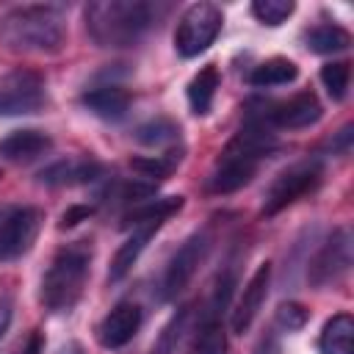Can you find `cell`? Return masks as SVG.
Wrapping results in <instances>:
<instances>
[{"mask_svg":"<svg viewBox=\"0 0 354 354\" xmlns=\"http://www.w3.org/2000/svg\"><path fill=\"white\" fill-rule=\"evenodd\" d=\"M191 354H227V332L216 315H207L194 337Z\"/></svg>","mask_w":354,"mask_h":354,"instance_id":"obj_23","label":"cell"},{"mask_svg":"<svg viewBox=\"0 0 354 354\" xmlns=\"http://www.w3.org/2000/svg\"><path fill=\"white\" fill-rule=\"evenodd\" d=\"M277 147V138L271 133V127L252 116L238 133L235 138L224 147L213 174H210V191L213 194H232L238 188H243L246 183H252L260 160Z\"/></svg>","mask_w":354,"mask_h":354,"instance_id":"obj_1","label":"cell"},{"mask_svg":"<svg viewBox=\"0 0 354 354\" xmlns=\"http://www.w3.org/2000/svg\"><path fill=\"white\" fill-rule=\"evenodd\" d=\"M180 158H183V152L177 149H166L163 155H152V158H133L130 160V166L136 169V171H141V177L144 180H163V177H169L174 169H177V163H180Z\"/></svg>","mask_w":354,"mask_h":354,"instance_id":"obj_24","label":"cell"},{"mask_svg":"<svg viewBox=\"0 0 354 354\" xmlns=\"http://www.w3.org/2000/svg\"><path fill=\"white\" fill-rule=\"evenodd\" d=\"M155 232H158V227H138V230H133L127 235V241L116 249V254L111 260V268H108V279L111 282H119V279H124L130 274V268L136 266L138 254L147 249V243L152 241Z\"/></svg>","mask_w":354,"mask_h":354,"instance_id":"obj_18","label":"cell"},{"mask_svg":"<svg viewBox=\"0 0 354 354\" xmlns=\"http://www.w3.org/2000/svg\"><path fill=\"white\" fill-rule=\"evenodd\" d=\"M55 354H86V351H83V346H80V343H75V340H72V343H64Z\"/></svg>","mask_w":354,"mask_h":354,"instance_id":"obj_33","label":"cell"},{"mask_svg":"<svg viewBox=\"0 0 354 354\" xmlns=\"http://www.w3.org/2000/svg\"><path fill=\"white\" fill-rule=\"evenodd\" d=\"M136 138L147 147H171L180 138V127L169 119H152L136 130Z\"/></svg>","mask_w":354,"mask_h":354,"instance_id":"obj_25","label":"cell"},{"mask_svg":"<svg viewBox=\"0 0 354 354\" xmlns=\"http://www.w3.org/2000/svg\"><path fill=\"white\" fill-rule=\"evenodd\" d=\"M141 326V307L133 301L116 304L97 326V340L102 348H122L127 346Z\"/></svg>","mask_w":354,"mask_h":354,"instance_id":"obj_13","label":"cell"},{"mask_svg":"<svg viewBox=\"0 0 354 354\" xmlns=\"http://www.w3.org/2000/svg\"><path fill=\"white\" fill-rule=\"evenodd\" d=\"M102 171V166L97 160L88 158H66V160H55L47 169L39 171V183L44 185H86L91 180H97Z\"/></svg>","mask_w":354,"mask_h":354,"instance_id":"obj_14","label":"cell"},{"mask_svg":"<svg viewBox=\"0 0 354 354\" xmlns=\"http://www.w3.org/2000/svg\"><path fill=\"white\" fill-rule=\"evenodd\" d=\"M221 8L213 6V3H191L180 22H177V30H174V50L183 55V58H196L199 53H205L218 30H221Z\"/></svg>","mask_w":354,"mask_h":354,"instance_id":"obj_5","label":"cell"},{"mask_svg":"<svg viewBox=\"0 0 354 354\" xmlns=\"http://www.w3.org/2000/svg\"><path fill=\"white\" fill-rule=\"evenodd\" d=\"M83 105L100 119L119 122L130 108V94L122 86H100L83 94Z\"/></svg>","mask_w":354,"mask_h":354,"instance_id":"obj_17","label":"cell"},{"mask_svg":"<svg viewBox=\"0 0 354 354\" xmlns=\"http://www.w3.org/2000/svg\"><path fill=\"white\" fill-rule=\"evenodd\" d=\"M41 348H44L41 332H33V335H30V343L25 346V354H41Z\"/></svg>","mask_w":354,"mask_h":354,"instance_id":"obj_32","label":"cell"},{"mask_svg":"<svg viewBox=\"0 0 354 354\" xmlns=\"http://www.w3.org/2000/svg\"><path fill=\"white\" fill-rule=\"evenodd\" d=\"M183 196H158L147 199L144 205L133 207L122 218V230H138V227H160L169 216H174L183 207Z\"/></svg>","mask_w":354,"mask_h":354,"instance_id":"obj_16","label":"cell"},{"mask_svg":"<svg viewBox=\"0 0 354 354\" xmlns=\"http://www.w3.org/2000/svg\"><path fill=\"white\" fill-rule=\"evenodd\" d=\"M207 249H210V238L205 232H196L174 252V257L169 260V266L163 271V279H160V299L171 301L188 288V282L194 279V274H196L199 263L205 260Z\"/></svg>","mask_w":354,"mask_h":354,"instance_id":"obj_9","label":"cell"},{"mask_svg":"<svg viewBox=\"0 0 354 354\" xmlns=\"http://www.w3.org/2000/svg\"><path fill=\"white\" fill-rule=\"evenodd\" d=\"M47 102L44 77L33 69H14L0 80V116H25Z\"/></svg>","mask_w":354,"mask_h":354,"instance_id":"obj_6","label":"cell"},{"mask_svg":"<svg viewBox=\"0 0 354 354\" xmlns=\"http://www.w3.org/2000/svg\"><path fill=\"white\" fill-rule=\"evenodd\" d=\"M8 324H11V304L6 299H0V337L6 335Z\"/></svg>","mask_w":354,"mask_h":354,"instance_id":"obj_31","label":"cell"},{"mask_svg":"<svg viewBox=\"0 0 354 354\" xmlns=\"http://www.w3.org/2000/svg\"><path fill=\"white\" fill-rule=\"evenodd\" d=\"M91 216V207H86V205H75V207H69L64 216H61V230H66V227H75V224H80V221H86Z\"/></svg>","mask_w":354,"mask_h":354,"instance_id":"obj_29","label":"cell"},{"mask_svg":"<svg viewBox=\"0 0 354 354\" xmlns=\"http://www.w3.org/2000/svg\"><path fill=\"white\" fill-rule=\"evenodd\" d=\"M351 130H354V127H351V124H346V127L337 133V141L332 144V149H337V152H348V147H351V136H354Z\"/></svg>","mask_w":354,"mask_h":354,"instance_id":"obj_30","label":"cell"},{"mask_svg":"<svg viewBox=\"0 0 354 354\" xmlns=\"http://www.w3.org/2000/svg\"><path fill=\"white\" fill-rule=\"evenodd\" d=\"M293 11H296L293 0H254L252 3V14L263 25H282Z\"/></svg>","mask_w":354,"mask_h":354,"instance_id":"obj_27","label":"cell"},{"mask_svg":"<svg viewBox=\"0 0 354 354\" xmlns=\"http://www.w3.org/2000/svg\"><path fill=\"white\" fill-rule=\"evenodd\" d=\"M351 257H354V252H351V232H348V227H337L324 241V246L318 249V254L310 263V271H307L310 285L326 288V285L340 282L348 274V268H351Z\"/></svg>","mask_w":354,"mask_h":354,"instance_id":"obj_8","label":"cell"},{"mask_svg":"<svg viewBox=\"0 0 354 354\" xmlns=\"http://www.w3.org/2000/svg\"><path fill=\"white\" fill-rule=\"evenodd\" d=\"M268 282H271V263H260L257 271L249 277V282H246V288H243V293L232 310L230 326L235 335L249 332V326L254 324V318H257V313L268 296Z\"/></svg>","mask_w":354,"mask_h":354,"instance_id":"obj_12","label":"cell"},{"mask_svg":"<svg viewBox=\"0 0 354 354\" xmlns=\"http://www.w3.org/2000/svg\"><path fill=\"white\" fill-rule=\"evenodd\" d=\"M307 47L318 55H329V53H340L351 44V33L340 25H332V22H324V25H315L307 30L304 36Z\"/></svg>","mask_w":354,"mask_h":354,"instance_id":"obj_21","label":"cell"},{"mask_svg":"<svg viewBox=\"0 0 354 354\" xmlns=\"http://www.w3.org/2000/svg\"><path fill=\"white\" fill-rule=\"evenodd\" d=\"M39 230H41V210H36V207L8 210L0 221V260L11 263V260L22 257L33 246Z\"/></svg>","mask_w":354,"mask_h":354,"instance_id":"obj_10","label":"cell"},{"mask_svg":"<svg viewBox=\"0 0 354 354\" xmlns=\"http://www.w3.org/2000/svg\"><path fill=\"white\" fill-rule=\"evenodd\" d=\"M321 354H354V318L348 313L332 315L318 337Z\"/></svg>","mask_w":354,"mask_h":354,"instance_id":"obj_19","label":"cell"},{"mask_svg":"<svg viewBox=\"0 0 354 354\" xmlns=\"http://www.w3.org/2000/svg\"><path fill=\"white\" fill-rule=\"evenodd\" d=\"M321 183V163L318 160H301L290 169H285L266 191L263 199V216H277L288 205H293L299 196L313 191Z\"/></svg>","mask_w":354,"mask_h":354,"instance_id":"obj_7","label":"cell"},{"mask_svg":"<svg viewBox=\"0 0 354 354\" xmlns=\"http://www.w3.org/2000/svg\"><path fill=\"white\" fill-rule=\"evenodd\" d=\"M321 83L326 86L332 100H346L348 94V83H351V64L348 61H332L321 66Z\"/></svg>","mask_w":354,"mask_h":354,"instance_id":"obj_26","label":"cell"},{"mask_svg":"<svg viewBox=\"0 0 354 354\" xmlns=\"http://www.w3.org/2000/svg\"><path fill=\"white\" fill-rule=\"evenodd\" d=\"M218 69L213 64L202 66L191 83H188V102L194 108V113H207L210 105H213V97H216V88H218Z\"/></svg>","mask_w":354,"mask_h":354,"instance_id":"obj_22","label":"cell"},{"mask_svg":"<svg viewBox=\"0 0 354 354\" xmlns=\"http://www.w3.org/2000/svg\"><path fill=\"white\" fill-rule=\"evenodd\" d=\"M88 263L91 243L86 241H75L53 257L50 268L41 277V304L50 313H69L77 304L88 277Z\"/></svg>","mask_w":354,"mask_h":354,"instance_id":"obj_4","label":"cell"},{"mask_svg":"<svg viewBox=\"0 0 354 354\" xmlns=\"http://www.w3.org/2000/svg\"><path fill=\"white\" fill-rule=\"evenodd\" d=\"M321 113H324V108H321L318 97H315L313 91H301V94H296V97H290V100H285V102H274L271 111H266V113L257 116V119H263L271 130H274V127L299 130V127L315 124V122L321 119Z\"/></svg>","mask_w":354,"mask_h":354,"instance_id":"obj_11","label":"cell"},{"mask_svg":"<svg viewBox=\"0 0 354 354\" xmlns=\"http://www.w3.org/2000/svg\"><path fill=\"white\" fill-rule=\"evenodd\" d=\"M307 318H310V313H307V307L299 304V301H282V304L277 307V324H279L282 329H288V332L301 329V326L307 324Z\"/></svg>","mask_w":354,"mask_h":354,"instance_id":"obj_28","label":"cell"},{"mask_svg":"<svg viewBox=\"0 0 354 354\" xmlns=\"http://www.w3.org/2000/svg\"><path fill=\"white\" fill-rule=\"evenodd\" d=\"M299 77V66L290 58H268L257 64L249 75V83L257 88H271V86H285Z\"/></svg>","mask_w":354,"mask_h":354,"instance_id":"obj_20","label":"cell"},{"mask_svg":"<svg viewBox=\"0 0 354 354\" xmlns=\"http://www.w3.org/2000/svg\"><path fill=\"white\" fill-rule=\"evenodd\" d=\"M64 36V19L50 6H19L0 17V44L17 53H55Z\"/></svg>","mask_w":354,"mask_h":354,"instance_id":"obj_3","label":"cell"},{"mask_svg":"<svg viewBox=\"0 0 354 354\" xmlns=\"http://www.w3.org/2000/svg\"><path fill=\"white\" fill-rule=\"evenodd\" d=\"M50 144L53 141L44 130H33V127L14 130L0 141V158H6L11 163H28V160H36L39 155H44L50 149Z\"/></svg>","mask_w":354,"mask_h":354,"instance_id":"obj_15","label":"cell"},{"mask_svg":"<svg viewBox=\"0 0 354 354\" xmlns=\"http://www.w3.org/2000/svg\"><path fill=\"white\" fill-rule=\"evenodd\" d=\"M155 17L144 0H97L86 6V30L100 47H133Z\"/></svg>","mask_w":354,"mask_h":354,"instance_id":"obj_2","label":"cell"}]
</instances>
